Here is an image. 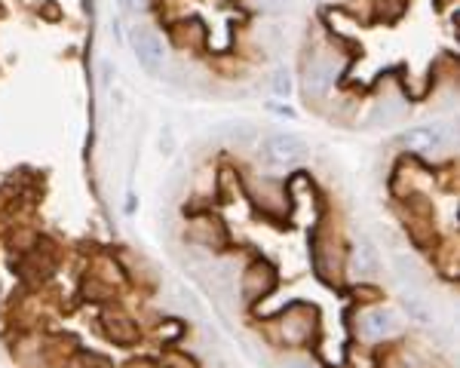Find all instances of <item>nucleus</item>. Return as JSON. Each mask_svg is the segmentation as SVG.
I'll return each mask as SVG.
<instances>
[{
	"instance_id": "39448f33",
	"label": "nucleus",
	"mask_w": 460,
	"mask_h": 368,
	"mask_svg": "<svg viewBox=\"0 0 460 368\" xmlns=\"http://www.w3.org/2000/svg\"><path fill=\"white\" fill-rule=\"evenodd\" d=\"M353 270L359 276H374L377 273V252L374 245L368 240H359V245H356L353 252Z\"/></svg>"
},
{
	"instance_id": "20e7f679",
	"label": "nucleus",
	"mask_w": 460,
	"mask_h": 368,
	"mask_svg": "<svg viewBox=\"0 0 460 368\" xmlns=\"http://www.w3.org/2000/svg\"><path fill=\"white\" fill-rule=\"evenodd\" d=\"M393 329H396V316L390 310H368L362 316V332H365V337H372V341L387 337Z\"/></svg>"
},
{
	"instance_id": "f03ea898",
	"label": "nucleus",
	"mask_w": 460,
	"mask_h": 368,
	"mask_svg": "<svg viewBox=\"0 0 460 368\" xmlns=\"http://www.w3.org/2000/svg\"><path fill=\"white\" fill-rule=\"evenodd\" d=\"M261 153L267 157V163H295L301 160L307 148L298 136H289V132H273L261 141Z\"/></svg>"
},
{
	"instance_id": "0eeeda50",
	"label": "nucleus",
	"mask_w": 460,
	"mask_h": 368,
	"mask_svg": "<svg viewBox=\"0 0 460 368\" xmlns=\"http://www.w3.org/2000/svg\"><path fill=\"white\" fill-rule=\"evenodd\" d=\"M273 92H276V96H289V92H292V77H289V71H285V68H280L273 74Z\"/></svg>"
},
{
	"instance_id": "9b49d317",
	"label": "nucleus",
	"mask_w": 460,
	"mask_h": 368,
	"mask_svg": "<svg viewBox=\"0 0 460 368\" xmlns=\"http://www.w3.org/2000/svg\"><path fill=\"white\" fill-rule=\"evenodd\" d=\"M285 368H316V365H310V362H289Z\"/></svg>"
},
{
	"instance_id": "f257e3e1",
	"label": "nucleus",
	"mask_w": 460,
	"mask_h": 368,
	"mask_svg": "<svg viewBox=\"0 0 460 368\" xmlns=\"http://www.w3.org/2000/svg\"><path fill=\"white\" fill-rule=\"evenodd\" d=\"M402 148L414 150V153H433L448 141V126L445 123H426V126H414L402 132Z\"/></svg>"
},
{
	"instance_id": "1a4fd4ad",
	"label": "nucleus",
	"mask_w": 460,
	"mask_h": 368,
	"mask_svg": "<svg viewBox=\"0 0 460 368\" xmlns=\"http://www.w3.org/2000/svg\"><path fill=\"white\" fill-rule=\"evenodd\" d=\"M166 365H169V368H197V365H193L190 359H188V362H181V359H175V353H172V356H166Z\"/></svg>"
},
{
	"instance_id": "9d476101",
	"label": "nucleus",
	"mask_w": 460,
	"mask_h": 368,
	"mask_svg": "<svg viewBox=\"0 0 460 368\" xmlns=\"http://www.w3.org/2000/svg\"><path fill=\"white\" fill-rule=\"evenodd\" d=\"M141 4H145V0H120V6L126 9V13H138Z\"/></svg>"
},
{
	"instance_id": "7ed1b4c3",
	"label": "nucleus",
	"mask_w": 460,
	"mask_h": 368,
	"mask_svg": "<svg viewBox=\"0 0 460 368\" xmlns=\"http://www.w3.org/2000/svg\"><path fill=\"white\" fill-rule=\"evenodd\" d=\"M132 49H136L138 61L145 65V71H150V74H157L160 65L166 61V49H163L160 37L153 34V31H148V28H141V31L132 34Z\"/></svg>"
},
{
	"instance_id": "423d86ee",
	"label": "nucleus",
	"mask_w": 460,
	"mask_h": 368,
	"mask_svg": "<svg viewBox=\"0 0 460 368\" xmlns=\"http://www.w3.org/2000/svg\"><path fill=\"white\" fill-rule=\"evenodd\" d=\"M332 83V71H329V61H313L310 68H307V92H313V96H322L325 89Z\"/></svg>"
},
{
	"instance_id": "6e6552de",
	"label": "nucleus",
	"mask_w": 460,
	"mask_h": 368,
	"mask_svg": "<svg viewBox=\"0 0 460 368\" xmlns=\"http://www.w3.org/2000/svg\"><path fill=\"white\" fill-rule=\"evenodd\" d=\"M405 310L412 313V316H414L417 322H429V313L424 310V304L417 301V298H408V295H405Z\"/></svg>"
}]
</instances>
